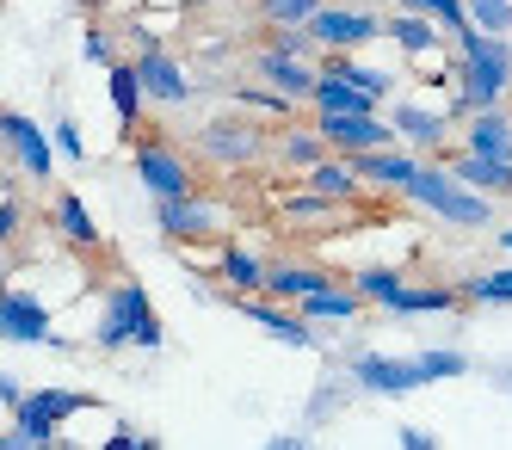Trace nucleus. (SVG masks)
<instances>
[{
	"label": "nucleus",
	"instance_id": "nucleus-1",
	"mask_svg": "<svg viewBox=\"0 0 512 450\" xmlns=\"http://www.w3.org/2000/svg\"><path fill=\"white\" fill-rule=\"evenodd\" d=\"M457 74H463V93L445 105L451 118H475L512 93V37L494 31H463L457 37Z\"/></svg>",
	"mask_w": 512,
	"mask_h": 450
},
{
	"label": "nucleus",
	"instance_id": "nucleus-2",
	"mask_svg": "<svg viewBox=\"0 0 512 450\" xmlns=\"http://www.w3.org/2000/svg\"><path fill=\"white\" fill-rule=\"evenodd\" d=\"M401 198L420 204V210H432L438 222H451V229H488V222H494V198L475 192L469 179H457L445 161H426Z\"/></svg>",
	"mask_w": 512,
	"mask_h": 450
},
{
	"label": "nucleus",
	"instance_id": "nucleus-3",
	"mask_svg": "<svg viewBox=\"0 0 512 450\" xmlns=\"http://www.w3.org/2000/svg\"><path fill=\"white\" fill-rule=\"evenodd\" d=\"M167 340V327L161 315L149 309V290H142L136 278H118L112 290H105V315H99V346L105 352H118V346H161Z\"/></svg>",
	"mask_w": 512,
	"mask_h": 450
},
{
	"label": "nucleus",
	"instance_id": "nucleus-4",
	"mask_svg": "<svg viewBox=\"0 0 512 450\" xmlns=\"http://www.w3.org/2000/svg\"><path fill=\"white\" fill-rule=\"evenodd\" d=\"M81 395H68V389H38V395H25L19 407H13V426H7V450H44V444H56L62 438V420L68 414H81Z\"/></svg>",
	"mask_w": 512,
	"mask_h": 450
},
{
	"label": "nucleus",
	"instance_id": "nucleus-5",
	"mask_svg": "<svg viewBox=\"0 0 512 450\" xmlns=\"http://www.w3.org/2000/svg\"><path fill=\"white\" fill-rule=\"evenodd\" d=\"M136 179H142V192H149L155 204H167V198H192V192H198L192 161L179 155L167 136H142V142H136Z\"/></svg>",
	"mask_w": 512,
	"mask_h": 450
},
{
	"label": "nucleus",
	"instance_id": "nucleus-6",
	"mask_svg": "<svg viewBox=\"0 0 512 450\" xmlns=\"http://www.w3.org/2000/svg\"><path fill=\"white\" fill-rule=\"evenodd\" d=\"M260 148H266V136L253 130L247 118H216V124L198 130V161L216 167V173H241V167H253V161H260Z\"/></svg>",
	"mask_w": 512,
	"mask_h": 450
},
{
	"label": "nucleus",
	"instance_id": "nucleus-7",
	"mask_svg": "<svg viewBox=\"0 0 512 450\" xmlns=\"http://www.w3.org/2000/svg\"><path fill=\"white\" fill-rule=\"evenodd\" d=\"M315 130L334 142V155H371V148L401 142L395 124L377 118V111H315Z\"/></svg>",
	"mask_w": 512,
	"mask_h": 450
},
{
	"label": "nucleus",
	"instance_id": "nucleus-8",
	"mask_svg": "<svg viewBox=\"0 0 512 450\" xmlns=\"http://www.w3.org/2000/svg\"><path fill=\"white\" fill-rule=\"evenodd\" d=\"M0 136H7L13 161H19L31 179H44V185H50V173H56V155H62V148H56V142H50L38 124H31L25 111H7V118H0Z\"/></svg>",
	"mask_w": 512,
	"mask_h": 450
},
{
	"label": "nucleus",
	"instance_id": "nucleus-9",
	"mask_svg": "<svg viewBox=\"0 0 512 450\" xmlns=\"http://www.w3.org/2000/svg\"><path fill=\"white\" fill-rule=\"evenodd\" d=\"M0 340L13 346H44L50 340V309L31 290H7L0 296Z\"/></svg>",
	"mask_w": 512,
	"mask_h": 450
},
{
	"label": "nucleus",
	"instance_id": "nucleus-10",
	"mask_svg": "<svg viewBox=\"0 0 512 450\" xmlns=\"http://www.w3.org/2000/svg\"><path fill=\"white\" fill-rule=\"evenodd\" d=\"M155 222H161L167 241H210V235H216V204H210L204 192L167 198V204H155Z\"/></svg>",
	"mask_w": 512,
	"mask_h": 450
},
{
	"label": "nucleus",
	"instance_id": "nucleus-11",
	"mask_svg": "<svg viewBox=\"0 0 512 450\" xmlns=\"http://www.w3.org/2000/svg\"><path fill=\"white\" fill-rule=\"evenodd\" d=\"M309 31H315L321 50H352V44H371V37L389 31V25L371 19V13H352V7H321V13L309 19Z\"/></svg>",
	"mask_w": 512,
	"mask_h": 450
},
{
	"label": "nucleus",
	"instance_id": "nucleus-12",
	"mask_svg": "<svg viewBox=\"0 0 512 450\" xmlns=\"http://www.w3.org/2000/svg\"><path fill=\"white\" fill-rule=\"evenodd\" d=\"M229 303H235V315H247L253 327H266V333H278L284 346H315V321H309L303 309L290 315V309L266 303V296H229Z\"/></svg>",
	"mask_w": 512,
	"mask_h": 450
},
{
	"label": "nucleus",
	"instance_id": "nucleus-13",
	"mask_svg": "<svg viewBox=\"0 0 512 450\" xmlns=\"http://www.w3.org/2000/svg\"><path fill=\"white\" fill-rule=\"evenodd\" d=\"M352 383L377 389V395H408V389H426V370H420V358H358Z\"/></svg>",
	"mask_w": 512,
	"mask_h": 450
},
{
	"label": "nucleus",
	"instance_id": "nucleus-14",
	"mask_svg": "<svg viewBox=\"0 0 512 450\" xmlns=\"http://www.w3.org/2000/svg\"><path fill=\"white\" fill-rule=\"evenodd\" d=\"M136 74H142V93H149L155 105H186V99H192L186 68H179L167 50H149V44H142V56H136Z\"/></svg>",
	"mask_w": 512,
	"mask_h": 450
},
{
	"label": "nucleus",
	"instance_id": "nucleus-15",
	"mask_svg": "<svg viewBox=\"0 0 512 450\" xmlns=\"http://www.w3.org/2000/svg\"><path fill=\"white\" fill-rule=\"evenodd\" d=\"M253 68H260L266 87L284 93V99H309L315 81H321V68H315L309 56H284V50H260V56H253Z\"/></svg>",
	"mask_w": 512,
	"mask_h": 450
},
{
	"label": "nucleus",
	"instance_id": "nucleus-16",
	"mask_svg": "<svg viewBox=\"0 0 512 450\" xmlns=\"http://www.w3.org/2000/svg\"><path fill=\"white\" fill-rule=\"evenodd\" d=\"M309 105H315V111H377L383 99H377L371 87H358V81H352L346 68H334V62H321V81H315Z\"/></svg>",
	"mask_w": 512,
	"mask_h": 450
},
{
	"label": "nucleus",
	"instance_id": "nucleus-17",
	"mask_svg": "<svg viewBox=\"0 0 512 450\" xmlns=\"http://www.w3.org/2000/svg\"><path fill=\"white\" fill-rule=\"evenodd\" d=\"M352 167H358V179H364V185H383V192H408L414 173H420L426 161L401 155V148L389 142V148H371V155H352Z\"/></svg>",
	"mask_w": 512,
	"mask_h": 450
},
{
	"label": "nucleus",
	"instance_id": "nucleus-18",
	"mask_svg": "<svg viewBox=\"0 0 512 450\" xmlns=\"http://www.w3.org/2000/svg\"><path fill=\"white\" fill-rule=\"evenodd\" d=\"M278 222H284V229H346V222H352V204L321 198V192H309V185H303V192L278 210Z\"/></svg>",
	"mask_w": 512,
	"mask_h": 450
},
{
	"label": "nucleus",
	"instance_id": "nucleus-19",
	"mask_svg": "<svg viewBox=\"0 0 512 450\" xmlns=\"http://www.w3.org/2000/svg\"><path fill=\"white\" fill-rule=\"evenodd\" d=\"M445 167H451L457 179H469L475 192L512 198V161H494V155H469V148H457V155H445Z\"/></svg>",
	"mask_w": 512,
	"mask_h": 450
},
{
	"label": "nucleus",
	"instance_id": "nucleus-20",
	"mask_svg": "<svg viewBox=\"0 0 512 450\" xmlns=\"http://www.w3.org/2000/svg\"><path fill=\"white\" fill-rule=\"evenodd\" d=\"M463 148H469V155H494V161H512V118H506L500 105L475 111V118H469V130H463Z\"/></svg>",
	"mask_w": 512,
	"mask_h": 450
},
{
	"label": "nucleus",
	"instance_id": "nucleus-21",
	"mask_svg": "<svg viewBox=\"0 0 512 450\" xmlns=\"http://www.w3.org/2000/svg\"><path fill=\"white\" fill-rule=\"evenodd\" d=\"M297 309H303L309 321H358V315H364V290H358V284H340V278H334V284L309 290Z\"/></svg>",
	"mask_w": 512,
	"mask_h": 450
},
{
	"label": "nucleus",
	"instance_id": "nucleus-22",
	"mask_svg": "<svg viewBox=\"0 0 512 450\" xmlns=\"http://www.w3.org/2000/svg\"><path fill=\"white\" fill-rule=\"evenodd\" d=\"M303 185H309V192H321V198H340V204H352V198L364 192V179H358L352 155H327V161H315V167L303 173Z\"/></svg>",
	"mask_w": 512,
	"mask_h": 450
},
{
	"label": "nucleus",
	"instance_id": "nucleus-23",
	"mask_svg": "<svg viewBox=\"0 0 512 450\" xmlns=\"http://www.w3.org/2000/svg\"><path fill=\"white\" fill-rule=\"evenodd\" d=\"M216 266H223V284L229 290H241V296H266V278H272V266H260L241 241H223V253H216Z\"/></svg>",
	"mask_w": 512,
	"mask_h": 450
},
{
	"label": "nucleus",
	"instance_id": "nucleus-24",
	"mask_svg": "<svg viewBox=\"0 0 512 450\" xmlns=\"http://www.w3.org/2000/svg\"><path fill=\"white\" fill-rule=\"evenodd\" d=\"M389 309L395 315H451L463 309V290H445V284H401L389 296Z\"/></svg>",
	"mask_w": 512,
	"mask_h": 450
},
{
	"label": "nucleus",
	"instance_id": "nucleus-25",
	"mask_svg": "<svg viewBox=\"0 0 512 450\" xmlns=\"http://www.w3.org/2000/svg\"><path fill=\"white\" fill-rule=\"evenodd\" d=\"M56 229H62V241L75 253H99V222L87 216L81 192H56Z\"/></svg>",
	"mask_w": 512,
	"mask_h": 450
},
{
	"label": "nucleus",
	"instance_id": "nucleus-26",
	"mask_svg": "<svg viewBox=\"0 0 512 450\" xmlns=\"http://www.w3.org/2000/svg\"><path fill=\"white\" fill-rule=\"evenodd\" d=\"M395 136L401 142H414V148H438L451 130V111H420V105H395Z\"/></svg>",
	"mask_w": 512,
	"mask_h": 450
},
{
	"label": "nucleus",
	"instance_id": "nucleus-27",
	"mask_svg": "<svg viewBox=\"0 0 512 450\" xmlns=\"http://www.w3.org/2000/svg\"><path fill=\"white\" fill-rule=\"evenodd\" d=\"M321 284H334L321 266L284 259V266H272V278H266V296H278V303H303V296H309V290H321Z\"/></svg>",
	"mask_w": 512,
	"mask_h": 450
},
{
	"label": "nucleus",
	"instance_id": "nucleus-28",
	"mask_svg": "<svg viewBox=\"0 0 512 450\" xmlns=\"http://www.w3.org/2000/svg\"><path fill=\"white\" fill-rule=\"evenodd\" d=\"M112 111H118V124L124 130H136V118H142V105H149V93H142V74H136V62H112Z\"/></svg>",
	"mask_w": 512,
	"mask_h": 450
},
{
	"label": "nucleus",
	"instance_id": "nucleus-29",
	"mask_svg": "<svg viewBox=\"0 0 512 450\" xmlns=\"http://www.w3.org/2000/svg\"><path fill=\"white\" fill-rule=\"evenodd\" d=\"M327 155H334V142H327L321 130H284V136H278V161L297 167V173H309V167L327 161Z\"/></svg>",
	"mask_w": 512,
	"mask_h": 450
},
{
	"label": "nucleus",
	"instance_id": "nucleus-30",
	"mask_svg": "<svg viewBox=\"0 0 512 450\" xmlns=\"http://www.w3.org/2000/svg\"><path fill=\"white\" fill-rule=\"evenodd\" d=\"M389 37H395V44L408 50V56H426V50L438 44V19H426V13H401V7H395Z\"/></svg>",
	"mask_w": 512,
	"mask_h": 450
},
{
	"label": "nucleus",
	"instance_id": "nucleus-31",
	"mask_svg": "<svg viewBox=\"0 0 512 450\" xmlns=\"http://www.w3.org/2000/svg\"><path fill=\"white\" fill-rule=\"evenodd\" d=\"M395 7H401V13H426V19H438V25L457 31V37H463V31H475L463 0H395Z\"/></svg>",
	"mask_w": 512,
	"mask_h": 450
},
{
	"label": "nucleus",
	"instance_id": "nucleus-32",
	"mask_svg": "<svg viewBox=\"0 0 512 450\" xmlns=\"http://www.w3.org/2000/svg\"><path fill=\"white\" fill-rule=\"evenodd\" d=\"M457 290H463V303L500 309V303H512V272H482V278H469V284H457Z\"/></svg>",
	"mask_w": 512,
	"mask_h": 450
},
{
	"label": "nucleus",
	"instance_id": "nucleus-33",
	"mask_svg": "<svg viewBox=\"0 0 512 450\" xmlns=\"http://www.w3.org/2000/svg\"><path fill=\"white\" fill-rule=\"evenodd\" d=\"M463 7H469V25H475V31L512 37V0H463Z\"/></svg>",
	"mask_w": 512,
	"mask_h": 450
},
{
	"label": "nucleus",
	"instance_id": "nucleus-34",
	"mask_svg": "<svg viewBox=\"0 0 512 450\" xmlns=\"http://www.w3.org/2000/svg\"><path fill=\"white\" fill-rule=\"evenodd\" d=\"M327 0H260V19L266 25H309Z\"/></svg>",
	"mask_w": 512,
	"mask_h": 450
},
{
	"label": "nucleus",
	"instance_id": "nucleus-35",
	"mask_svg": "<svg viewBox=\"0 0 512 450\" xmlns=\"http://www.w3.org/2000/svg\"><path fill=\"white\" fill-rule=\"evenodd\" d=\"M352 284L364 290V303H377V309H389V296H395L401 284H408V278H401V272H383V266H371V272H358Z\"/></svg>",
	"mask_w": 512,
	"mask_h": 450
},
{
	"label": "nucleus",
	"instance_id": "nucleus-36",
	"mask_svg": "<svg viewBox=\"0 0 512 450\" xmlns=\"http://www.w3.org/2000/svg\"><path fill=\"white\" fill-rule=\"evenodd\" d=\"M420 370H426V383H445V377H463L469 358L463 352H420Z\"/></svg>",
	"mask_w": 512,
	"mask_h": 450
},
{
	"label": "nucleus",
	"instance_id": "nucleus-37",
	"mask_svg": "<svg viewBox=\"0 0 512 450\" xmlns=\"http://www.w3.org/2000/svg\"><path fill=\"white\" fill-rule=\"evenodd\" d=\"M19 229H25V204H19V192L7 185V204H0V241H19Z\"/></svg>",
	"mask_w": 512,
	"mask_h": 450
},
{
	"label": "nucleus",
	"instance_id": "nucleus-38",
	"mask_svg": "<svg viewBox=\"0 0 512 450\" xmlns=\"http://www.w3.org/2000/svg\"><path fill=\"white\" fill-rule=\"evenodd\" d=\"M56 148H62V161H87V142H81V130L68 124V118L56 124Z\"/></svg>",
	"mask_w": 512,
	"mask_h": 450
},
{
	"label": "nucleus",
	"instance_id": "nucleus-39",
	"mask_svg": "<svg viewBox=\"0 0 512 450\" xmlns=\"http://www.w3.org/2000/svg\"><path fill=\"white\" fill-rule=\"evenodd\" d=\"M81 56H87V62H112V31H87Z\"/></svg>",
	"mask_w": 512,
	"mask_h": 450
},
{
	"label": "nucleus",
	"instance_id": "nucleus-40",
	"mask_svg": "<svg viewBox=\"0 0 512 450\" xmlns=\"http://www.w3.org/2000/svg\"><path fill=\"white\" fill-rule=\"evenodd\" d=\"M0 401H7V407H19V401H25V389H19L13 370H0Z\"/></svg>",
	"mask_w": 512,
	"mask_h": 450
},
{
	"label": "nucleus",
	"instance_id": "nucleus-41",
	"mask_svg": "<svg viewBox=\"0 0 512 450\" xmlns=\"http://www.w3.org/2000/svg\"><path fill=\"white\" fill-rule=\"evenodd\" d=\"M395 438H401V444H408V450H432V438H426L420 426H408V432H395Z\"/></svg>",
	"mask_w": 512,
	"mask_h": 450
},
{
	"label": "nucleus",
	"instance_id": "nucleus-42",
	"mask_svg": "<svg viewBox=\"0 0 512 450\" xmlns=\"http://www.w3.org/2000/svg\"><path fill=\"white\" fill-rule=\"evenodd\" d=\"M494 241H500V247H506V253H512V229H500V235H494Z\"/></svg>",
	"mask_w": 512,
	"mask_h": 450
}]
</instances>
